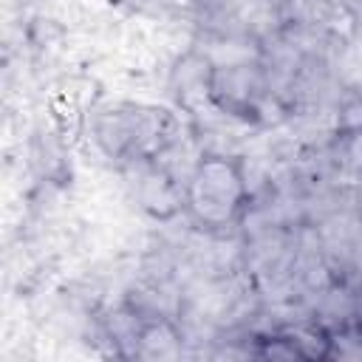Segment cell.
Returning <instances> with one entry per match:
<instances>
[{
    "label": "cell",
    "mask_w": 362,
    "mask_h": 362,
    "mask_svg": "<svg viewBox=\"0 0 362 362\" xmlns=\"http://www.w3.org/2000/svg\"><path fill=\"white\" fill-rule=\"evenodd\" d=\"M184 204L192 221L204 229L232 226L249 206L243 164L229 156H204L187 181Z\"/></svg>",
    "instance_id": "1"
}]
</instances>
